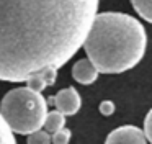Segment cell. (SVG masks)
<instances>
[{
	"instance_id": "cell-5",
	"label": "cell",
	"mask_w": 152,
	"mask_h": 144,
	"mask_svg": "<svg viewBox=\"0 0 152 144\" xmlns=\"http://www.w3.org/2000/svg\"><path fill=\"white\" fill-rule=\"evenodd\" d=\"M145 139L147 137L142 129L132 124H124V126L113 129L106 136L105 144H147Z\"/></svg>"
},
{
	"instance_id": "cell-6",
	"label": "cell",
	"mask_w": 152,
	"mask_h": 144,
	"mask_svg": "<svg viewBox=\"0 0 152 144\" xmlns=\"http://www.w3.org/2000/svg\"><path fill=\"white\" fill-rule=\"evenodd\" d=\"M98 74L100 72L96 71V67L92 64V61H90L88 57L77 61L72 67V77L82 85L93 84V82L96 80V77H98Z\"/></svg>"
},
{
	"instance_id": "cell-3",
	"label": "cell",
	"mask_w": 152,
	"mask_h": 144,
	"mask_svg": "<svg viewBox=\"0 0 152 144\" xmlns=\"http://www.w3.org/2000/svg\"><path fill=\"white\" fill-rule=\"evenodd\" d=\"M0 115L13 133L30 136L44 126L48 101L39 92L17 87L4 95L0 101Z\"/></svg>"
},
{
	"instance_id": "cell-14",
	"label": "cell",
	"mask_w": 152,
	"mask_h": 144,
	"mask_svg": "<svg viewBox=\"0 0 152 144\" xmlns=\"http://www.w3.org/2000/svg\"><path fill=\"white\" fill-rule=\"evenodd\" d=\"M113 111H115V103L110 100H103L102 103H100V113L105 115V116H110V115H113Z\"/></svg>"
},
{
	"instance_id": "cell-9",
	"label": "cell",
	"mask_w": 152,
	"mask_h": 144,
	"mask_svg": "<svg viewBox=\"0 0 152 144\" xmlns=\"http://www.w3.org/2000/svg\"><path fill=\"white\" fill-rule=\"evenodd\" d=\"M131 5L141 18L152 23V0H131Z\"/></svg>"
},
{
	"instance_id": "cell-10",
	"label": "cell",
	"mask_w": 152,
	"mask_h": 144,
	"mask_svg": "<svg viewBox=\"0 0 152 144\" xmlns=\"http://www.w3.org/2000/svg\"><path fill=\"white\" fill-rule=\"evenodd\" d=\"M0 144H17L13 131L8 128V124L5 123L2 115H0Z\"/></svg>"
},
{
	"instance_id": "cell-1",
	"label": "cell",
	"mask_w": 152,
	"mask_h": 144,
	"mask_svg": "<svg viewBox=\"0 0 152 144\" xmlns=\"http://www.w3.org/2000/svg\"><path fill=\"white\" fill-rule=\"evenodd\" d=\"M98 0H0V80L26 82L80 49Z\"/></svg>"
},
{
	"instance_id": "cell-7",
	"label": "cell",
	"mask_w": 152,
	"mask_h": 144,
	"mask_svg": "<svg viewBox=\"0 0 152 144\" xmlns=\"http://www.w3.org/2000/svg\"><path fill=\"white\" fill-rule=\"evenodd\" d=\"M56 79H57V69H46V71L36 72V74L31 75L26 80V87L41 93L44 88L56 84Z\"/></svg>"
},
{
	"instance_id": "cell-11",
	"label": "cell",
	"mask_w": 152,
	"mask_h": 144,
	"mask_svg": "<svg viewBox=\"0 0 152 144\" xmlns=\"http://www.w3.org/2000/svg\"><path fill=\"white\" fill-rule=\"evenodd\" d=\"M53 139H51V134L46 133L44 129H39L36 133L30 134L26 139V144H51Z\"/></svg>"
},
{
	"instance_id": "cell-12",
	"label": "cell",
	"mask_w": 152,
	"mask_h": 144,
	"mask_svg": "<svg viewBox=\"0 0 152 144\" xmlns=\"http://www.w3.org/2000/svg\"><path fill=\"white\" fill-rule=\"evenodd\" d=\"M70 136H72L70 129L64 128V129L57 131L56 134H53V136H51V139H53V144H69Z\"/></svg>"
},
{
	"instance_id": "cell-2",
	"label": "cell",
	"mask_w": 152,
	"mask_h": 144,
	"mask_svg": "<svg viewBox=\"0 0 152 144\" xmlns=\"http://www.w3.org/2000/svg\"><path fill=\"white\" fill-rule=\"evenodd\" d=\"M147 33L139 20L128 13H98L83 49L100 74H119L137 65L144 57Z\"/></svg>"
},
{
	"instance_id": "cell-8",
	"label": "cell",
	"mask_w": 152,
	"mask_h": 144,
	"mask_svg": "<svg viewBox=\"0 0 152 144\" xmlns=\"http://www.w3.org/2000/svg\"><path fill=\"white\" fill-rule=\"evenodd\" d=\"M44 131L49 134H56L57 131L64 129L66 128V116L62 113H59L57 110L49 111L46 116V121H44Z\"/></svg>"
},
{
	"instance_id": "cell-4",
	"label": "cell",
	"mask_w": 152,
	"mask_h": 144,
	"mask_svg": "<svg viewBox=\"0 0 152 144\" xmlns=\"http://www.w3.org/2000/svg\"><path fill=\"white\" fill-rule=\"evenodd\" d=\"M49 101L56 107V110L59 113H62L64 116H72L82 107V98H80L79 92L74 87H67L59 90L54 97L49 98Z\"/></svg>"
},
{
	"instance_id": "cell-13",
	"label": "cell",
	"mask_w": 152,
	"mask_h": 144,
	"mask_svg": "<svg viewBox=\"0 0 152 144\" xmlns=\"http://www.w3.org/2000/svg\"><path fill=\"white\" fill-rule=\"evenodd\" d=\"M142 131H144L147 141L152 144V108L149 110V113L145 115V118H144V129Z\"/></svg>"
}]
</instances>
